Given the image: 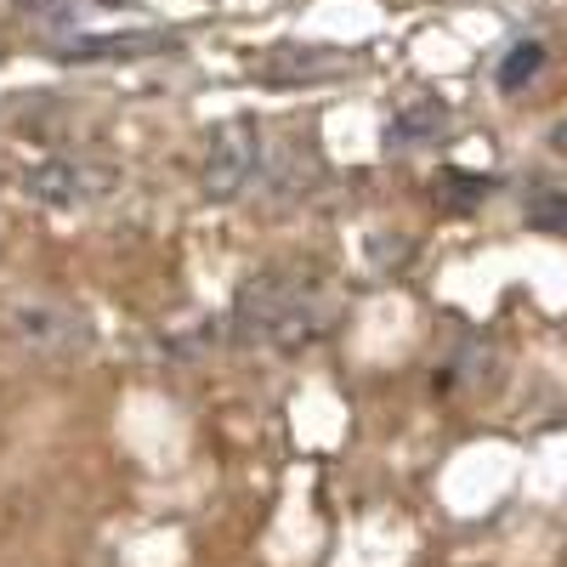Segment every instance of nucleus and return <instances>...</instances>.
I'll use <instances>...</instances> for the list:
<instances>
[{
    "instance_id": "f257e3e1",
    "label": "nucleus",
    "mask_w": 567,
    "mask_h": 567,
    "mask_svg": "<svg viewBox=\"0 0 567 567\" xmlns=\"http://www.w3.org/2000/svg\"><path fill=\"white\" fill-rule=\"evenodd\" d=\"M341 318V296L318 267H261L245 278L239 301H233V329L250 347L301 352L323 341Z\"/></svg>"
},
{
    "instance_id": "f03ea898",
    "label": "nucleus",
    "mask_w": 567,
    "mask_h": 567,
    "mask_svg": "<svg viewBox=\"0 0 567 567\" xmlns=\"http://www.w3.org/2000/svg\"><path fill=\"white\" fill-rule=\"evenodd\" d=\"M7 336L34 358H74L91 347V323L52 296H18L7 307Z\"/></svg>"
},
{
    "instance_id": "7ed1b4c3",
    "label": "nucleus",
    "mask_w": 567,
    "mask_h": 567,
    "mask_svg": "<svg viewBox=\"0 0 567 567\" xmlns=\"http://www.w3.org/2000/svg\"><path fill=\"white\" fill-rule=\"evenodd\" d=\"M261 159H267V142H261V125L256 120L216 125L210 131V148H205V199H216V205L239 199L245 187H256Z\"/></svg>"
},
{
    "instance_id": "20e7f679",
    "label": "nucleus",
    "mask_w": 567,
    "mask_h": 567,
    "mask_svg": "<svg viewBox=\"0 0 567 567\" xmlns=\"http://www.w3.org/2000/svg\"><path fill=\"white\" fill-rule=\"evenodd\" d=\"M23 194L34 205H52V210H85V205L114 194V171L91 165V159H40L23 176Z\"/></svg>"
},
{
    "instance_id": "39448f33",
    "label": "nucleus",
    "mask_w": 567,
    "mask_h": 567,
    "mask_svg": "<svg viewBox=\"0 0 567 567\" xmlns=\"http://www.w3.org/2000/svg\"><path fill=\"white\" fill-rule=\"evenodd\" d=\"M443 120H449V109L443 103H432V97H420V103H409L398 120H392V131H386V142L392 148H414V142H425V136H437L443 131Z\"/></svg>"
},
{
    "instance_id": "423d86ee",
    "label": "nucleus",
    "mask_w": 567,
    "mask_h": 567,
    "mask_svg": "<svg viewBox=\"0 0 567 567\" xmlns=\"http://www.w3.org/2000/svg\"><path fill=\"white\" fill-rule=\"evenodd\" d=\"M171 45L165 34H109V40H74L69 58H142V52H159Z\"/></svg>"
},
{
    "instance_id": "0eeeda50",
    "label": "nucleus",
    "mask_w": 567,
    "mask_h": 567,
    "mask_svg": "<svg viewBox=\"0 0 567 567\" xmlns=\"http://www.w3.org/2000/svg\"><path fill=\"white\" fill-rule=\"evenodd\" d=\"M477 199H488V176H471V171H443L437 176V205L443 210H471Z\"/></svg>"
},
{
    "instance_id": "6e6552de",
    "label": "nucleus",
    "mask_w": 567,
    "mask_h": 567,
    "mask_svg": "<svg viewBox=\"0 0 567 567\" xmlns=\"http://www.w3.org/2000/svg\"><path fill=\"white\" fill-rule=\"evenodd\" d=\"M539 69H545V45H539V40L511 45V58L499 63V91H523V85H528Z\"/></svg>"
},
{
    "instance_id": "1a4fd4ad",
    "label": "nucleus",
    "mask_w": 567,
    "mask_h": 567,
    "mask_svg": "<svg viewBox=\"0 0 567 567\" xmlns=\"http://www.w3.org/2000/svg\"><path fill=\"white\" fill-rule=\"evenodd\" d=\"M528 221L539 233H567V194L561 187H539V194L528 199Z\"/></svg>"
},
{
    "instance_id": "9d476101",
    "label": "nucleus",
    "mask_w": 567,
    "mask_h": 567,
    "mask_svg": "<svg viewBox=\"0 0 567 567\" xmlns=\"http://www.w3.org/2000/svg\"><path fill=\"white\" fill-rule=\"evenodd\" d=\"M550 148H556V154H567V120H561V125H550Z\"/></svg>"
}]
</instances>
